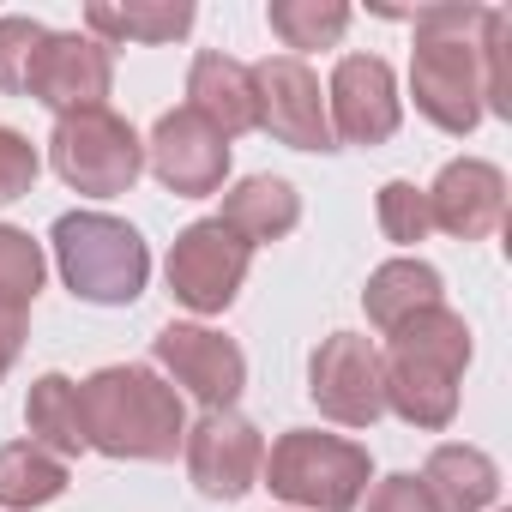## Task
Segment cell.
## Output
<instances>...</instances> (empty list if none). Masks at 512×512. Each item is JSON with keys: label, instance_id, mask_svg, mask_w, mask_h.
Here are the masks:
<instances>
[{"label": "cell", "instance_id": "cell-15", "mask_svg": "<svg viewBox=\"0 0 512 512\" xmlns=\"http://www.w3.org/2000/svg\"><path fill=\"white\" fill-rule=\"evenodd\" d=\"M428 217H434V229H446L458 241H488L506 223V175L482 157L446 163L440 181L428 187Z\"/></svg>", "mask_w": 512, "mask_h": 512}, {"label": "cell", "instance_id": "cell-12", "mask_svg": "<svg viewBox=\"0 0 512 512\" xmlns=\"http://www.w3.org/2000/svg\"><path fill=\"white\" fill-rule=\"evenodd\" d=\"M253 97H260V127L296 151H338L332 121H326V97L308 61L296 55H272L253 67Z\"/></svg>", "mask_w": 512, "mask_h": 512}, {"label": "cell", "instance_id": "cell-11", "mask_svg": "<svg viewBox=\"0 0 512 512\" xmlns=\"http://www.w3.org/2000/svg\"><path fill=\"white\" fill-rule=\"evenodd\" d=\"M308 392L314 404L344 422V428H374L380 410H386V392H380V350L356 332H332L314 362H308Z\"/></svg>", "mask_w": 512, "mask_h": 512}, {"label": "cell", "instance_id": "cell-18", "mask_svg": "<svg viewBox=\"0 0 512 512\" xmlns=\"http://www.w3.org/2000/svg\"><path fill=\"white\" fill-rule=\"evenodd\" d=\"M247 247H260V241H284L296 223H302V199L284 175H247L229 199H223V217Z\"/></svg>", "mask_w": 512, "mask_h": 512}, {"label": "cell", "instance_id": "cell-24", "mask_svg": "<svg viewBox=\"0 0 512 512\" xmlns=\"http://www.w3.org/2000/svg\"><path fill=\"white\" fill-rule=\"evenodd\" d=\"M37 290H43V247L25 229L0 223V314L25 320V308L37 302Z\"/></svg>", "mask_w": 512, "mask_h": 512}, {"label": "cell", "instance_id": "cell-17", "mask_svg": "<svg viewBox=\"0 0 512 512\" xmlns=\"http://www.w3.org/2000/svg\"><path fill=\"white\" fill-rule=\"evenodd\" d=\"M422 488H428L434 512H488L500 494V470L482 446H434Z\"/></svg>", "mask_w": 512, "mask_h": 512}, {"label": "cell", "instance_id": "cell-19", "mask_svg": "<svg viewBox=\"0 0 512 512\" xmlns=\"http://www.w3.org/2000/svg\"><path fill=\"white\" fill-rule=\"evenodd\" d=\"M440 272L434 266H422V260H386L374 278H368V290H362V308H368V320L380 326V332H398L410 314H422V308H440Z\"/></svg>", "mask_w": 512, "mask_h": 512}, {"label": "cell", "instance_id": "cell-13", "mask_svg": "<svg viewBox=\"0 0 512 512\" xmlns=\"http://www.w3.org/2000/svg\"><path fill=\"white\" fill-rule=\"evenodd\" d=\"M145 163H151V175H157L175 199H205V193H217L223 175H229V139H223L205 115L169 109V115L151 127Z\"/></svg>", "mask_w": 512, "mask_h": 512}, {"label": "cell", "instance_id": "cell-8", "mask_svg": "<svg viewBox=\"0 0 512 512\" xmlns=\"http://www.w3.org/2000/svg\"><path fill=\"white\" fill-rule=\"evenodd\" d=\"M181 452H187V476L205 500H241L266 470V440L247 416L235 410H205L187 434H181Z\"/></svg>", "mask_w": 512, "mask_h": 512}, {"label": "cell", "instance_id": "cell-21", "mask_svg": "<svg viewBox=\"0 0 512 512\" xmlns=\"http://www.w3.org/2000/svg\"><path fill=\"white\" fill-rule=\"evenodd\" d=\"M25 428L43 452L55 458H79L85 452V410H79V386L67 374H43L25 398Z\"/></svg>", "mask_w": 512, "mask_h": 512}, {"label": "cell", "instance_id": "cell-30", "mask_svg": "<svg viewBox=\"0 0 512 512\" xmlns=\"http://www.w3.org/2000/svg\"><path fill=\"white\" fill-rule=\"evenodd\" d=\"M19 344H25V320H7V314H0V380H7V368L19 362Z\"/></svg>", "mask_w": 512, "mask_h": 512}, {"label": "cell", "instance_id": "cell-4", "mask_svg": "<svg viewBox=\"0 0 512 512\" xmlns=\"http://www.w3.org/2000/svg\"><path fill=\"white\" fill-rule=\"evenodd\" d=\"M55 266L79 302L127 308V302H139V290L151 278V247L139 241L133 223H121L109 211H67L55 223Z\"/></svg>", "mask_w": 512, "mask_h": 512}, {"label": "cell", "instance_id": "cell-7", "mask_svg": "<svg viewBox=\"0 0 512 512\" xmlns=\"http://www.w3.org/2000/svg\"><path fill=\"white\" fill-rule=\"evenodd\" d=\"M247 266H253V247H247L229 223L199 217V223H187V229L175 235V247H169V290H175V302L193 308V314H223V308L241 296Z\"/></svg>", "mask_w": 512, "mask_h": 512}, {"label": "cell", "instance_id": "cell-29", "mask_svg": "<svg viewBox=\"0 0 512 512\" xmlns=\"http://www.w3.org/2000/svg\"><path fill=\"white\" fill-rule=\"evenodd\" d=\"M368 512H434L422 476H386L374 494H368Z\"/></svg>", "mask_w": 512, "mask_h": 512}, {"label": "cell", "instance_id": "cell-3", "mask_svg": "<svg viewBox=\"0 0 512 512\" xmlns=\"http://www.w3.org/2000/svg\"><path fill=\"white\" fill-rule=\"evenodd\" d=\"M79 410H85V446L109 458H175L187 434L181 392L151 368H97L79 386Z\"/></svg>", "mask_w": 512, "mask_h": 512}, {"label": "cell", "instance_id": "cell-14", "mask_svg": "<svg viewBox=\"0 0 512 512\" xmlns=\"http://www.w3.org/2000/svg\"><path fill=\"white\" fill-rule=\"evenodd\" d=\"M398 79L380 55H344L332 67V91H326V121L332 139L344 145H386L398 133Z\"/></svg>", "mask_w": 512, "mask_h": 512}, {"label": "cell", "instance_id": "cell-1", "mask_svg": "<svg viewBox=\"0 0 512 512\" xmlns=\"http://www.w3.org/2000/svg\"><path fill=\"white\" fill-rule=\"evenodd\" d=\"M386 338H392L380 356L386 410H398L410 428H446L458 416V374L470 362V326L440 302V308L410 314Z\"/></svg>", "mask_w": 512, "mask_h": 512}, {"label": "cell", "instance_id": "cell-28", "mask_svg": "<svg viewBox=\"0 0 512 512\" xmlns=\"http://www.w3.org/2000/svg\"><path fill=\"white\" fill-rule=\"evenodd\" d=\"M31 181H37V145L13 127H0V205L25 199Z\"/></svg>", "mask_w": 512, "mask_h": 512}, {"label": "cell", "instance_id": "cell-27", "mask_svg": "<svg viewBox=\"0 0 512 512\" xmlns=\"http://www.w3.org/2000/svg\"><path fill=\"white\" fill-rule=\"evenodd\" d=\"M380 229L392 235V241H422L428 229H434V217H428V193L416 187V181H386L380 187Z\"/></svg>", "mask_w": 512, "mask_h": 512}, {"label": "cell", "instance_id": "cell-22", "mask_svg": "<svg viewBox=\"0 0 512 512\" xmlns=\"http://www.w3.org/2000/svg\"><path fill=\"white\" fill-rule=\"evenodd\" d=\"M61 494H67V464L55 452H43L37 440L0 446V506L31 512V506H49Z\"/></svg>", "mask_w": 512, "mask_h": 512}, {"label": "cell", "instance_id": "cell-16", "mask_svg": "<svg viewBox=\"0 0 512 512\" xmlns=\"http://www.w3.org/2000/svg\"><path fill=\"white\" fill-rule=\"evenodd\" d=\"M187 109H193V115H205L223 139L253 133V127H260L253 67H241V61H235V55H223V49L193 55V73H187Z\"/></svg>", "mask_w": 512, "mask_h": 512}, {"label": "cell", "instance_id": "cell-25", "mask_svg": "<svg viewBox=\"0 0 512 512\" xmlns=\"http://www.w3.org/2000/svg\"><path fill=\"white\" fill-rule=\"evenodd\" d=\"M482 115H506L512 121V13H494L482 19Z\"/></svg>", "mask_w": 512, "mask_h": 512}, {"label": "cell", "instance_id": "cell-6", "mask_svg": "<svg viewBox=\"0 0 512 512\" xmlns=\"http://www.w3.org/2000/svg\"><path fill=\"white\" fill-rule=\"evenodd\" d=\"M49 163L67 187L91 193V199H115L139 181L145 169V145L139 133L115 115V109H79V115H61L55 133H49Z\"/></svg>", "mask_w": 512, "mask_h": 512}, {"label": "cell", "instance_id": "cell-2", "mask_svg": "<svg viewBox=\"0 0 512 512\" xmlns=\"http://www.w3.org/2000/svg\"><path fill=\"white\" fill-rule=\"evenodd\" d=\"M416 25V61H410V91L416 109L440 127V133H470L482 121V55L470 43V31H482L488 7H416V13H392Z\"/></svg>", "mask_w": 512, "mask_h": 512}, {"label": "cell", "instance_id": "cell-9", "mask_svg": "<svg viewBox=\"0 0 512 512\" xmlns=\"http://www.w3.org/2000/svg\"><path fill=\"white\" fill-rule=\"evenodd\" d=\"M109 85H115L109 43L79 37V31H49L43 49H37V61H31L25 97H37L55 115H79V109H103Z\"/></svg>", "mask_w": 512, "mask_h": 512}, {"label": "cell", "instance_id": "cell-10", "mask_svg": "<svg viewBox=\"0 0 512 512\" xmlns=\"http://www.w3.org/2000/svg\"><path fill=\"white\" fill-rule=\"evenodd\" d=\"M151 356L205 410H229L241 398V386H247V356L235 350V338H223L211 326H163L151 338Z\"/></svg>", "mask_w": 512, "mask_h": 512}, {"label": "cell", "instance_id": "cell-20", "mask_svg": "<svg viewBox=\"0 0 512 512\" xmlns=\"http://www.w3.org/2000/svg\"><path fill=\"white\" fill-rule=\"evenodd\" d=\"M85 25L97 43H175L193 31V7L187 0H139V7H85Z\"/></svg>", "mask_w": 512, "mask_h": 512}, {"label": "cell", "instance_id": "cell-23", "mask_svg": "<svg viewBox=\"0 0 512 512\" xmlns=\"http://www.w3.org/2000/svg\"><path fill=\"white\" fill-rule=\"evenodd\" d=\"M272 31L284 37V49H332L350 31V7L344 0H272Z\"/></svg>", "mask_w": 512, "mask_h": 512}, {"label": "cell", "instance_id": "cell-26", "mask_svg": "<svg viewBox=\"0 0 512 512\" xmlns=\"http://www.w3.org/2000/svg\"><path fill=\"white\" fill-rule=\"evenodd\" d=\"M43 37H49V25H37V19H19V13L0 19V91L7 97H25V79H31Z\"/></svg>", "mask_w": 512, "mask_h": 512}, {"label": "cell", "instance_id": "cell-5", "mask_svg": "<svg viewBox=\"0 0 512 512\" xmlns=\"http://www.w3.org/2000/svg\"><path fill=\"white\" fill-rule=\"evenodd\" d=\"M260 476H266L272 494L290 500V506L356 512L362 494H368L374 464H368V446H356V440H338V434H320V428H290V434L272 446V458H266Z\"/></svg>", "mask_w": 512, "mask_h": 512}]
</instances>
